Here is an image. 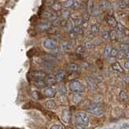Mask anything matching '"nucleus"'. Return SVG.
<instances>
[{
    "label": "nucleus",
    "instance_id": "f257e3e1",
    "mask_svg": "<svg viewBox=\"0 0 129 129\" xmlns=\"http://www.w3.org/2000/svg\"><path fill=\"white\" fill-rule=\"evenodd\" d=\"M69 88L72 92L77 93V94L85 92V87L78 80H72V81H70L69 83Z\"/></svg>",
    "mask_w": 129,
    "mask_h": 129
},
{
    "label": "nucleus",
    "instance_id": "f03ea898",
    "mask_svg": "<svg viewBox=\"0 0 129 129\" xmlns=\"http://www.w3.org/2000/svg\"><path fill=\"white\" fill-rule=\"evenodd\" d=\"M75 120L78 124L82 125V126H87L89 124V117L86 113L79 111L75 115Z\"/></svg>",
    "mask_w": 129,
    "mask_h": 129
},
{
    "label": "nucleus",
    "instance_id": "7ed1b4c3",
    "mask_svg": "<svg viewBox=\"0 0 129 129\" xmlns=\"http://www.w3.org/2000/svg\"><path fill=\"white\" fill-rule=\"evenodd\" d=\"M43 46L47 50H54L56 48V43L53 39L45 38L43 41Z\"/></svg>",
    "mask_w": 129,
    "mask_h": 129
},
{
    "label": "nucleus",
    "instance_id": "20e7f679",
    "mask_svg": "<svg viewBox=\"0 0 129 129\" xmlns=\"http://www.w3.org/2000/svg\"><path fill=\"white\" fill-rule=\"evenodd\" d=\"M88 111L91 113L93 115H100L103 113V110L102 108L100 107V106L99 104H91L88 106L87 108Z\"/></svg>",
    "mask_w": 129,
    "mask_h": 129
},
{
    "label": "nucleus",
    "instance_id": "39448f33",
    "mask_svg": "<svg viewBox=\"0 0 129 129\" xmlns=\"http://www.w3.org/2000/svg\"><path fill=\"white\" fill-rule=\"evenodd\" d=\"M31 77L33 80H43L45 77V74L44 72L41 71H34L31 72Z\"/></svg>",
    "mask_w": 129,
    "mask_h": 129
},
{
    "label": "nucleus",
    "instance_id": "423d86ee",
    "mask_svg": "<svg viewBox=\"0 0 129 129\" xmlns=\"http://www.w3.org/2000/svg\"><path fill=\"white\" fill-rule=\"evenodd\" d=\"M42 93H43L44 96L47 97V98H53V97L56 95V90L53 88H51V87L44 88Z\"/></svg>",
    "mask_w": 129,
    "mask_h": 129
},
{
    "label": "nucleus",
    "instance_id": "0eeeda50",
    "mask_svg": "<svg viewBox=\"0 0 129 129\" xmlns=\"http://www.w3.org/2000/svg\"><path fill=\"white\" fill-rule=\"evenodd\" d=\"M44 82H45L46 85H53L56 83V80L55 76L52 75V74H48L46 75L45 77H44Z\"/></svg>",
    "mask_w": 129,
    "mask_h": 129
},
{
    "label": "nucleus",
    "instance_id": "6e6552de",
    "mask_svg": "<svg viewBox=\"0 0 129 129\" xmlns=\"http://www.w3.org/2000/svg\"><path fill=\"white\" fill-rule=\"evenodd\" d=\"M70 117H71V114H70V110H64L62 111L61 113V119L64 123H68L70 120Z\"/></svg>",
    "mask_w": 129,
    "mask_h": 129
},
{
    "label": "nucleus",
    "instance_id": "1a4fd4ad",
    "mask_svg": "<svg viewBox=\"0 0 129 129\" xmlns=\"http://www.w3.org/2000/svg\"><path fill=\"white\" fill-rule=\"evenodd\" d=\"M43 16L48 20H51V21H55V20L57 19L56 14L52 11H45L43 13Z\"/></svg>",
    "mask_w": 129,
    "mask_h": 129
},
{
    "label": "nucleus",
    "instance_id": "9d476101",
    "mask_svg": "<svg viewBox=\"0 0 129 129\" xmlns=\"http://www.w3.org/2000/svg\"><path fill=\"white\" fill-rule=\"evenodd\" d=\"M67 70L70 73H74V72L78 71L79 70V66L76 63H70L67 66Z\"/></svg>",
    "mask_w": 129,
    "mask_h": 129
},
{
    "label": "nucleus",
    "instance_id": "9b49d317",
    "mask_svg": "<svg viewBox=\"0 0 129 129\" xmlns=\"http://www.w3.org/2000/svg\"><path fill=\"white\" fill-rule=\"evenodd\" d=\"M86 80L87 82L89 88H90L91 90H94L96 88V84H95L94 80L92 77H90V76H87V77H86Z\"/></svg>",
    "mask_w": 129,
    "mask_h": 129
},
{
    "label": "nucleus",
    "instance_id": "f8f14e48",
    "mask_svg": "<svg viewBox=\"0 0 129 129\" xmlns=\"http://www.w3.org/2000/svg\"><path fill=\"white\" fill-rule=\"evenodd\" d=\"M107 22L109 25H111L112 27H116L117 25V21H116V20L115 19V17L113 16V15H108L107 16Z\"/></svg>",
    "mask_w": 129,
    "mask_h": 129
},
{
    "label": "nucleus",
    "instance_id": "ddd939ff",
    "mask_svg": "<svg viewBox=\"0 0 129 129\" xmlns=\"http://www.w3.org/2000/svg\"><path fill=\"white\" fill-rule=\"evenodd\" d=\"M56 81H62L66 78V72L64 71H58L55 75Z\"/></svg>",
    "mask_w": 129,
    "mask_h": 129
},
{
    "label": "nucleus",
    "instance_id": "4468645a",
    "mask_svg": "<svg viewBox=\"0 0 129 129\" xmlns=\"http://www.w3.org/2000/svg\"><path fill=\"white\" fill-rule=\"evenodd\" d=\"M44 106L46 108L49 109V110H54L56 108V104L53 101H47V102H44Z\"/></svg>",
    "mask_w": 129,
    "mask_h": 129
},
{
    "label": "nucleus",
    "instance_id": "2eb2a0df",
    "mask_svg": "<svg viewBox=\"0 0 129 129\" xmlns=\"http://www.w3.org/2000/svg\"><path fill=\"white\" fill-rule=\"evenodd\" d=\"M33 83H34V85L38 88H45V86H46V84L44 82V80H34Z\"/></svg>",
    "mask_w": 129,
    "mask_h": 129
},
{
    "label": "nucleus",
    "instance_id": "dca6fc26",
    "mask_svg": "<svg viewBox=\"0 0 129 129\" xmlns=\"http://www.w3.org/2000/svg\"><path fill=\"white\" fill-rule=\"evenodd\" d=\"M94 0H89L88 4H87V11L89 15H91L93 11H94Z\"/></svg>",
    "mask_w": 129,
    "mask_h": 129
},
{
    "label": "nucleus",
    "instance_id": "f3484780",
    "mask_svg": "<svg viewBox=\"0 0 129 129\" xmlns=\"http://www.w3.org/2000/svg\"><path fill=\"white\" fill-rule=\"evenodd\" d=\"M119 98H120L121 100L123 101V102H128L129 96H128V94H127L126 92L123 91V90H122V91L120 92V94H119Z\"/></svg>",
    "mask_w": 129,
    "mask_h": 129
},
{
    "label": "nucleus",
    "instance_id": "a211bd4d",
    "mask_svg": "<svg viewBox=\"0 0 129 129\" xmlns=\"http://www.w3.org/2000/svg\"><path fill=\"white\" fill-rule=\"evenodd\" d=\"M73 33L74 35H82L83 34V29L82 27L80 26H75L74 27V29H73Z\"/></svg>",
    "mask_w": 129,
    "mask_h": 129
},
{
    "label": "nucleus",
    "instance_id": "6ab92c4d",
    "mask_svg": "<svg viewBox=\"0 0 129 129\" xmlns=\"http://www.w3.org/2000/svg\"><path fill=\"white\" fill-rule=\"evenodd\" d=\"M112 68L114 69L115 71H119V72H123L124 70L123 68L120 66V64L118 63V62H115L112 64Z\"/></svg>",
    "mask_w": 129,
    "mask_h": 129
},
{
    "label": "nucleus",
    "instance_id": "aec40b11",
    "mask_svg": "<svg viewBox=\"0 0 129 129\" xmlns=\"http://www.w3.org/2000/svg\"><path fill=\"white\" fill-rule=\"evenodd\" d=\"M73 6H74V0H66L62 4V7H64V8H70Z\"/></svg>",
    "mask_w": 129,
    "mask_h": 129
},
{
    "label": "nucleus",
    "instance_id": "412c9836",
    "mask_svg": "<svg viewBox=\"0 0 129 129\" xmlns=\"http://www.w3.org/2000/svg\"><path fill=\"white\" fill-rule=\"evenodd\" d=\"M61 7H62V5L60 4L59 2H56L52 5V8L54 11H58L61 9Z\"/></svg>",
    "mask_w": 129,
    "mask_h": 129
},
{
    "label": "nucleus",
    "instance_id": "4be33fe9",
    "mask_svg": "<svg viewBox=\"0 0 129 129\" xmlns=\"http://www.w3.org/2000/svg\"><path fill=\"white\" fill-rule=\"evenodd\" d=\"M111 50H112V48H111V46H107L106 47H105L104 52H103V54H104V56H105V57H108V56H110V55H111Z\"/></svg>",
    "mask_w": 129,
    "mask_h": 129
},
{
    "label": "nucleus",
    "instance_id": "5701e85b",
    "mask_svg": "<svg viewBox=\"0 0 129 129\" xmlns=\"http://www.w3.org/2000/svg\"><path fill=\"white\" fill-rule=\"evenodd\" d=\"M110 7V3L107 2V0H103L100 2V7L103 9H107Z\"/></svg>",
    "mask_w": 129,
    "mask_h": 129
},
{
    "label": "nucleus",
    "instance_id": "b1692460",
    "mask_svg": "<svg viewBox=\"0 0 129 129\" xmlns=\"http://www.w3.org/2000/svg\"><path fill=\"white\" fill-rule=\"evenodd\" d=\"M64 27H66V29L68 32H70V33H71V32L73 31V29H74V26H73V24L70 22V21H66V25H64Z\"/></svg>",
    "mask_w": 129,
    "mask_h": 129
},
{
    "label": "nucleus",
    "instance_id": "393cba45",
    "mask_svg": "<svg viewBox=\"0 0 129 129\" xmlns=\"http://www.w3.org/2000/svg\"><path fill=\"white\" fill-rule=\"evenodd\" d=\"M83 47L85 48V49H86V50H91L92 48H93V43L92 42L90 41H86L84 42L83 44Z\"/></svg>",
    "mask_w": 129,
    "mask_h": 129
},
{
    "label": "nucleus",
    "instance_id": "a878e982",
    "mask_svg": "<svg viewBox=\"0 0 129 129\" xmlns=\"http://www.w3.org/2000/svg\"><path fill=\"white\" fill-rule=\"evenodd\" d=\"M70 11H68V10H64L61 11V16L63 19H66L67 20L69 17H70Z\"/></svg>",
    "mask_w": 129,
    "mask_h": 129
},
{
    "label": "nucleus",
    "instance_id": "bb28decb",
    "mask_svg": "<svg viewBox=\"0 0 129 129\" xmlns=\"http://www.w3.org/2000/svg\"><path fill=\"white\" fill-rule=\"evenodd\" d=\"M81 100H82V97L78 94H75L73 96V102H74L75 104H78V102H81Z\"/></svg>",
    "mask_w": 129,
    "mask_h": 129
},
{
    "label": "nucleus",
    "instance_id": "cd10ccee",
    "mask_svg": "<svg viewBox=\"0 0 129 129\" xmlns=\"http://www.w3.org/2000/svg\"><path fill=\"white\" fill-rule=\"evenodd\" d=\"M99 27L98 25H93L91 26V32H92V33L93 34H96V33H99Z\"/></svg>",
    "mask_w": 129,
    "mask_h": 129
},
{
    "label": "nucleus",
    "instance_id": "c85d7f7f",
    "mask_svg": "<svg viewBox=\"0 0 129 129\" xmlns=\"http://www.w3.org/2000/svg\"><path fill=\"white\" fill-rule=\"evenodd\" d=\"M61 47H62V49L64 50V51H67L70 49V43L67 42H64L62 43V45H61Z\"/></svg>",
    "mask_w": 129,
    "mask_h": 129
},
{
    "label": "nucleus",
    "instance_id": "c756f323",
    "mask_svg": "<svg viewBox=\"0 0 129 129\" xmlns=\"http://www.w3.org/2000/svg\"><path fill=\"white\" fill-rule=\"evenodd\" d=\"M110 38L112 40H115L117 38V31L116 30H111L110 32Z\"/></svg>",
    "mask_w": 129,
    "mask_h": 129
},
{
    "label": "nucleus",
    "instance_id": "7c9ffc66",
    "mask_svg": "<svg viewBox=\"0 0 129 129\" xmlns=\"http://www.w3.org/2000/svg\"><path fill=\"white\" fill-rule=\"evenodd\" d=\"M58 91L60 94H62V95H64V94H66V87H64V85H60L58 88Z\"/></svg>",
    "mask_w": 129,
    "mask_h": 129
},
{
    "label": "nucleus",
    "instance_id": "2f4dec72",
    "mask_svg": "<svg viewBox=\"0 0 129 129\" xmlns=\"http://www.w3.org/2000/svg\"><path fill=\"white\" fill-rule=\"evenodd\" d=\"M129 48V46L127 45V44H125V43H122L120 45V50H123L124 52H126Z\"/></svg>",
    "mask_w": 129,
    "mask_h": 129
},
{
    "label": "nucleus",
    "instance_id": "473e14b6",
    "mask_svg": "<svg viewBox=\"0 0 129 129\" xmlns=\"http://www.w3.org/2000/svg\"><path fill=\"white\" fill-rule=\"evenodd\" d=\"M116 29L118 30L119 32H123L125 29H124V26L122 25L121 23H117V25H116Z\"/></svg>",
    "mask_w": 129,
    "mask_h": 129
},
{
    "label": "nucleus",
    "instance_id": "72a5a7b5",
    "mask_svg": "<svg viewBox=\"0 0 129 129\" xmlns=\"http://www.w3.org/2000/svg\"><path fill=\"white\" fill-rule=\"evenodd\" d=\"M103 38L104 39H107L110 38V32H109L108 30H104L103 32Z\"/></svg>",
    "mask_w": 129,
    "mask_h": 129
},
{
    "label": "nucleus",
    "instance_id": "f704fd0d",
    "mask_svg": "<svg viewBox=\"0 0 129 129\" xmlns=\"http://www.w3.org/2000/svg\"><path fill=\"white\" fill-rule=\"evenodd\" d=\"M81 5V0H74V7L75 9L78 8Z\"/></svg>",
    "mask_w": 129,
    "mask_h": 129
},
{
    "label": "nucleus",
    "instance_id": "c9c22d12",
    "mask_svg": "<svg viewBox=\"0 0 129 129\" xmlns=\"http://www.w3.org/2000/svg\"><path fill=\"white\" fill-rule=\"evenodd\" d=\"M118 53H119V51L117 50L115 48H113L111 52V56H112V57H116V56L118 55Z\"/></svg>",
    "mask_w": 129,
    "mask_h": 129
},
{
    "label": "nucleus",
    "instance_id": "e433bc0d",
    "mask_svg": "<svg viewBox=\"0 0 129 129\" xmlns=\"http://www.w3.org/2000/svg\"><path fill=\"white\" fill-rule=\"evenodd\" d=\"M84 52V47L83 46H78V48H77V50H76V53H78V54H82Z\"/></svg>",
    "mask_w": 129,
    "mask_h": 129
},
{
    "label": "nucleus",
    "instance_id": "4c0bfd02",
    "mask_svg": "<svg viewBox=\"0 0 129 129\" xmlns=\"http://www.w3.org/2000/svg\"><path fill=\"white\" fill-rule=\"evenodd\" d=\"M117 56L119 57V59H123V57H125V52L123 50H120V52H119Z\"/></svg>",
    "mask_w": 129,
    "mask_h": 129
},
{
    "label": "nucleus",
    "instance_id": "58836bf2",
    "mask_svg": "<svg viewBox=\"0 0 129 129\" xmlns=\"http://www.w3.org/2000/svg\"><path fill=\"white\" fill-rule=\"evenodd\" d=\"M50 129H64L62 126H60L59 124H55L53 126H52Z\"/></svg>",
    "mask_w": 129,
    "mask_h": 129
},
{
    "label": "nucleus",
    "instance_id": "ea45409f",
    "mask_svg": "<svg viewBox=\"0 0 129 129\" xmlns=\"http://www.w3.org/2000/svg\"><path fill=\"white\" fill-rule=\"evenodd\" d=\"M74 129H86V127L85 126H82V125L77 124L74 126Z\"/></svg>",
    "mask_w": 129,
    "mask_h": 129
},
{
    "label": "nucleus",
    "instance_id": "a19ab883",
    "mask_svg": "<svg viewBox=\"0 0 129 129\" xmlns=\"http://www.w3.org/2000/svg\"><path fill=\"white\" fill-rule=\"evenodd\" d=\"M124 67L126 69H129V59H127V60L124 63Z\"/></svg>",
    "mask_w": 129,
    "mask_h": 129
},
{
    "label": "nucleus",
    "instance_id": "79ce46f5",
    "mask_svg": "<svg viewBox=\"0 0 129 129\" xmlns=\"http://www.w3.org/2000/svg\"><path fill=\"white\" fill-rule=\"evenodd\" d=\"M123 80H125V81H126V82L129 83V77H128V76H124V77H123Z\"/></svg>",
    "mask_w": 129,
    "mask_h": 129
},
{
    "label": "nucleus",
    "instance_id": "37998d69",
    "mask_svg": "<svg viewBox=\"0 0 129 129\" xmlns=\"http://www.w3.org/2000/svg\"><path fill=\"white\" fill-rule=\"evenodd\" d=\"M124 33L126 36H129V30L128 29H124Z\"/></svg>",
    "mask_w": 129,
    "mask_h": 129
},
{
    "label": "nucleus",
    "instance_id": "c03bdc74",
    "mask_svg": "<svg viewBox=\"0 0 129 129\" xmlns=\"http://www.w3.org/2000/svg\"><path fill=\"white\" fill-rule=\"evenodd\" d=\"M125 57H126L127 59H129V51L125 52Z\"/></svg>",
    "mask_w": 129,
    "mask_h": 129
},
{
    "label": "nucleus",
    "instance_id": "a18cd8bd",
    "mask_svg": "<svg viewBox=\"0 0 129 129\" xmlns=\"http://www.w3.org/2000/svg\"><path fill=\"white\" fill-rule=\"evenodd\" d=\"M121 1H122L123 3H125V4H126V5L128 3H129V0H121Z\"/></svg>",
    "mask_w": 129,
    "mask_h": 129
},
{
    "label": "nucleus",
    "instance_id": "49530a36",
    "mask_svg": "<svg viewBox=\"0 0 129 129\" xmlns=\"http://www.w3.org/2000/svg\"><path fill=\"white\" fill-rule=\"evenodd\" d=\"M64 1H66V0H64Z\"/></svg>",
    "mask_w": 129,
    "mask_h": 129
}]
</instances>
